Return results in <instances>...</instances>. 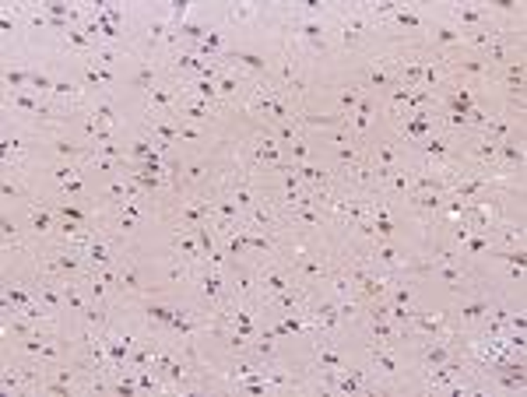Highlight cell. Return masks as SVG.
Masks as SVG:
<instances>
[{"label": "cell", "mask_w": 527, "mask_h": 397, "mask_svg": "<svg viewBox=\"0 0 527 397\" xmlns=\"http://www.w3.org/2000/svg\"><path fill=\"white\" fill-rule=\"evenodd\" d=\"M366 366L376 373V380H380L383 387L398 384L401 373H405V362H401V355H398V345H380V341H369V348H366Z\"/></svg>", "instance_id": "obj_1"}, {"label": "cell", "mask_w": 527, "mask_h": 397, "mask_svg": "<svg viewBox=\"0 0 527 397\" xmlns=\"http://www.w3.org/2000/svg\"><path fill=\"white\" fill-rule=\"evenodd\" d=\"M57 211H53V200H28V236L39 243V246H46V243H53L57 239Z\"/></svg>", "instance_id": "obj_2"}, {"label": "cell", "mask_w": 527, "mask_h": 397, "mask_svg": "<svg viewBox=\"0 0 527 397\" xmlns=\"http://www.w3.org/2000/svg\"><path fill=\"white\" fill-rule=\"evenodd\" d=\"M450 21H453V28H461V32H475V28L496 25V18H492V11H489L485 4H468V0L450 4Z\"/></svg>", "instance_id": "obj_3"}, {"label": "cell", "mask_w": 527, "mask_h": 397, "mask_svg": "<svg viewBox=\"0 0 527 397\" xmlns=\"http://www.w3.org/2000/svg\"><path fill=\"white\" fill-rule=\"evenodd\" d=\"M492 299H496V296H489V292H475L468 302H461V309H457V313H450V316H453V327H457V330H475V327L489 316Z\"/></svg>", "instance_id": "obj_4"}, {"label": "cell", "mask_w": 527, "mask_h": 397, "mask_svg": "<svg viewBox=\"0 0 527 397\" xmlns=\"http://www.w3.org/2000/svg\"><path fill=\"white\" fill-rule=\"evenodd\" d=\"M221 116V105H211V102H201L194 99V96H183L180 92V105H176V120L180 123H211V120H218Z\"/></svg>", "instance_id": "obj_5"}, {"label": "cell", "mask_w": 527, "mask_h": 397, "mask_svg": "<svg viewBox=\"0 0 527 397\" xmlns=\"http://www.w3.org/2000/svg\"><path fill=\"white\" fill-rule=\"evenodd\" d=\"M310 299H313L310 296V285H299V282H296V285H289L285 292H278L274 299H267L264 309H271V313H278V316H282V313H303Z\"/></svg>", "instance_id": "obj_6"}, {"label": "cell", "mask_w": 527, "mask_h": 397, "mask_svg": "<svg viewBox=\"0 0 527 397\" xmlns=\"http://www.w3.org/2000/svg\"><path fill=\"white\" fill-rule=\"evenodd\" d=\"M169 246H173V253L176 257H183L187 264H204V253H201V246H197V239H194V229H187V225H173L169 229Z\"/></svg>", "instance_id": "obj_7"}, {"label": "cell", "mask_w": 527, "mask_h": 397, "mask_svg": "<svg viewBox=\"0 0 527 397\" xmlns=\"http://www.w3.org/2000/svg\"><path fill=\"white\" fill-rule=\"evenodd\" d=\"M457 355H461L457 341H443V338L419 341V366H443V362H450Z\"/></svg>", "instance_id": "obj_8"}, {"label": "cell", "mask_w": 527, "mask_h": 397, "mask_svg": "<svg viewBox=\"0 0 527 397\" xmlns=\"http://www.w3.org/2000/svg\"><path fill=\"white\" fill-rule=\"evenodd\" d=\"M141 296H148V289H144V282L137 275V264H134V257L127 250L123 260H120V299L130 302V299H141Z\"/></svg>", "instance_id": "obj_9"}, {"label": "cell", "mask_w": 527, "mask_h": 397, "mask_svg": "<svg viewBox=\"0 0 527 397\" xmlns=\"http://www.w3.org/2000/svg\"><path fill=\"white\" fill-rule=\"evenodd\" d=\"M81 81L92 92H109L116 85V74H112V67H99L92 60H81Z\"/></svg>", "instance_id": "obj_10"}, {"label": "cell", "mask_w": 527, "mask_h": 397, "mask_svg": "<svg viewBox=\"0 0 527 397\" xmlns=\"http://www.w3.org/2000/svg\"><path fill=\"white\" fill-rule=\"evenodd\" d=\"M366 334H369V341H380V345H401V327L390 316L366 320Z\"/></svg>", "instance_id": "obj_11"}, {"label": "cell", "mask_w": 527, "mask_h": 397, "mask_svg": "<svg viewBox=\"0 0 527 397\" xmlns=\"http://www.w3.org/2000/svg\"><path fill=\"white\" fill-rule=\"evenodd\" d=\"M0 243H4V253H11V250H28V243H25L21 229H18L7 214L0 218Z\"/></svg>", "instance_id": "obj_12"}, {"label": "cell", "mask_w": 527, "mask_h": 397, "mask_svg": "<svg viewBox=\"0 0 527 397\" xmlns=\"http://www.w3.org/2000/svg\"><path fill=\"white\" fill-rule=\"evenodd\" d=\"M208 159H187L183 162V187L187 190H194V187H201L204 180H208Z\"/></svg>", "instance_id": "obj_13"}, {"label": "cell", "mask_w": 527, "mask_h": 397, "mask_svg": "<svg viewBox=\"0 0 527 397\" xmlns=\"http://www.w3.org/2000/svg\"><path fill=\"white\" fill-rule=\"evenodd\" d=\"M387 21H394L398 28H408V32H425V18H422L419 11H412L408 4H401V7L387 18Z\"/></svg>", "instance_id": "obj_14"}, {"label": "cell", "mask_w": 527, "mask_h": 397, "mask_svg": "<svg viewBox=\"0 0 527 397\" xmlns=\"http://www.w3.org/2000/svg\"><path fill=\"white\" fill-rule=\"evenodd\" d=\"M130 81H134V88H141V92H148V88H151L155 81H162V71H158V67H155L151 60H141Z\"/></svg>", "instance_id": "obj_15"}, {"label": "cell", "mask_w": 527, "mask_h": 397, "mask_svg": "<svg viewBox=\"0 0 527 397\" xmlns=\"http://www.w3.org/2000/svg\"><path fill=\"white\" fill-rule=\"evenodd\" d=\"M492 250V236H485V232H471L464 243H461V253L464 257H485Z\"/></svg>", "instance_id": "obj_16"}, {"label": "cell", "mask_w": 527, "mask_h": 397, "mask_svg": "<svg viewBox=\"0 0 527 397\" xmlns=\"http://www.w3.org/2000/svg\"><path fill=\"white\" fill-rule=\"evenodd\" d=\"M366 92H369L366 85H352V88H344V92L337 96V113L352 116V113L359 109V102H362V96H366Z\"/></svg>", "instance_id": "obj_17"}, {"label": "cell", "mask_w": 527, "mask_h": 397, "mask_svg": "<svg viewBox=\"0 0 527 397\" xmlns=\"http://www.w3.org/2000/svg\"><path fill=\"white\" fill-rule=\"evenodd\" d=\"M4 85H7V92H28V85H32V71L7 67V71H4Z\"/></svg>", "instance_id": "obj_18"}, {"label": "cell", "mask_w": 527, "mask_h": 397, "mask_svg": "<svg viewBox=\"0 0 527 397\" xmlns=\"http://www.w3.org/2000/svg\"><path fill=\"white\" fill-rule=\"evenodd\" d=\"M489 257L492 260H499V264H506V267H527V250H499V246H492L489 250Z\"/></svg>", "instance_id": "obj_19"}, {"label": "cell", "mask_w": 527, "mask_h": 397, "mask_svg": "<svg viewBox=\"0 0 527 397\" xmlns=\"http://www.w3.org/2000/svg\"><path fill=\"white\" fill-rule=\"evenodd\" d=\"M53 85H57L53 74H46V71H32V85H28V92L39 96V99H50V96H53Z\"/></svg>", "instance_id": "obj_20"}, {"label": "cell", "mask_w": 527, "mask_h": 397, "mask_svg": "<svg viewBox=\"0 0 527 397\" xmlns=\"http://www.w3.org/2000/svg\"><path fill=\"white\" fill-rule=\"evenodd\" d=\"M50 176H53V183H57V187H64L67 180L81 176V162H57V166L50 169Z\"/></svg>", "instance_id": "obj_21"}, {"label": "cell", "mask_w": 527, "mask_h": 397, "mask_svg": "<svg viewBox=\"0 0 527 397\" xmlns=\"http://www.w3.org/2000/svg\"><path fill=\"white\" fill-rule=\"evenodd\" d=\"M334 155H337V173H344V169H352L359 159H362V151H359V144H341V148H334Z\"/></svg>", "instance_id": "obj_22"}, {"label": "cell", "mask_w": 527, "mask_h": 397, "mask_svg": "<svg viewBox=\"0 0 527 397\" xmlns=\"http://www.w3.org/2000/svg\"><path fill=\"white\" fill-rule=\"evenodd\" d=\"M373 166H405V159L398 155L394 144H376V151H373Z\"/></svg>", "instance_id": "obj_23"}, {"label": "cell", "mask_w": 527, "mask_h": 397, "mask_svg": "<svg viewBox=\"0 0 527 397\" xmlns=\"http://www.w3.org/2000/svg\"><path fill=\"white\" fill-rule=\"evenodd\" d=\"M271 134L282 141V148H289L292 141H299V120L296 123H271Z\"/></svg>", "instance_id": "obj_24"}, {"label": "cell", "mask_w": 527, "mask_h": 397, "mask_svg": "<svg viewBox=\"0 0 527 397\" xmlns=\"http://www.w3.org/2000/svg\"><path fill=\"white\" fill-rule=\"evenodd\" d=\"M88 109L95 113V120H99L103 127H116V109H112V102H105V99L88 102Z\"/></svg>", "instance_id": "obj_25"}, {"label": "cell", "mask_w": 527, "mask_h": 397, "mask_svg": "<svg viewBox=\"0 0 527 397\" xmlns=\"http://www.w3.org/2000/svg\"><path fill=\"white\" fill-rule=\"evenodd\" d=\"M57 197H60V200H78V197H85V180H81V176L67 180L64 187H57Z\"/></svg>", "instance_id": "obj_26"}, {"label": "cell", "mask_w": 527, "mask_h": 397, "mask_svg": "<svg viewBox=\"0 0 527 397\" xmlns=\"http://www.w3.org/2000/svg\"><path fill=\"white\" fill-rule=\"evenodd\" d=\"M257 18V4H236V7H228V21H253Z\"/></svg>", "instance_id": "obj_27"}, {"label": "cell", "mask_w": 527, "mask_h": 397, "mask_svg": "<svg viewBox=\"0 0 527 397\" xmlns=\"http://www.w3.org/2000/svg\"><path fill=\"white\" fill-rule=\"evenodd\" d=\"M334 35H337V42H341V50H359V46L366 42V35H359V32H348V28H337Z\"/></svg>", "instance_id": "obj_28"}, {"label": "cell", "mask_w": 527, "mask_h": 397, "mask_svg": "<svg viewBox=\"0 0 527 397\" xmlns=\"http://www.w3.org/2000/svg\"><path fill=\"white\" fill-rule=\"evenodd\" d=\"M0 197L4 200H21L25 197V190H21V183H18L14 176H4V183H0Z\"/></svg>", "instance_id": "obj_29"}, {"label": "cell", "mask_w": 527, "mask_h": 397, "mask_svg": "<svg viewBox=\"0 0 527 397\" xmlns=\"http://www.w3.org/2000/svg\"><path fill=\"white\" fill-rule=\"evenodd\" d=\"M208 130L197 127V123H180V141H204Z\"/></svg>", "instance_id": "obj_30"}, {"label": "cell", "mask_w": 527, "mask_h": 397, "mask_svg": "<svg viewBox=\"0 0 527 397\" xmlns=\"http://www.w3.org/2000/svg\"><path fill=\"white\" fill-rule=\"evenodd\" d=\"M289 151H292V162H296V166H303V162H310V144H306V137H299V141H292V144H289Z\"/></svg>", "instance_id": "obj_31"}, {"label": "cell", "mask_w": 527, "mask_h": 397, "mask_svg": "<svg viewBox=\"0 0 527 397\" xmlns=\"http://www.w3.org/2000/svg\"><path fill=\"white\" fill-rule=\"evenodd\" d=\"M0 32H7V35L14 32V18L11 14H0Z\"/></svg>", "instance_id": "obj_32"}]
</instances>
